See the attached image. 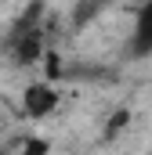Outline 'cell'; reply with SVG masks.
<instances>
[{"label": "cell", "mask_w": 152, "mask_h": 155, "mask_svg": "<svg viewBox=\"0 0 152 155\" xmlns=\"http://www.w3.org/2000/svg\"><path fill=\"white\" fill-rule=\"evenodd\" d=\"M54 108H58V87L54 83L36 79L22 90V112L29 119H47V116H54Z\"/></svg>", "instance_id": "6da1fadb"}, {"label": "cell", "mask_w": 152, "mask_h": 155, "mask_svg": "<svg viewBox=\"0 0 152 155\" xmlns=\"http://www.w3.org/2000/svg\"><path fill=\"white\" fill-rule=\"evenodd\" d=\"M149 155H152V152H149Z\"/></svg>", "instance_id": "277c9868"}, {"label": "cell", "mask_w": 152, "mask_h": 155, "mask_svg": "<svg viewBox=\"0 0 152 155\" xmlns=\"http://www.w3.org/2000/svg\"><path fill=\"white\" fill-rule=\"evenodd\" d=\"M130 51L134 54H152V0L138 7L134 18V36H130Z\"/></svg>", "instance_id": "7a4b0ae2"}, {"label": "cell", "mask_w": 152, "mask_h": 155, "mask_svg": "<svg viewBox=\"0 0 152 155\" xmlns=\"http://www.w3.org/2000/svg\"><path fill=\"white\" fill-rule=\"evenodd\" d=\"M18 155H51V144L43 137H26L22 148H18Z\"/></svg>", "instance_id": "3957f363"}]
</instances>
